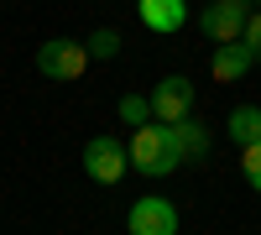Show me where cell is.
Here are the masks:
<instances>
[{"label":"cell","mask_w":261,"mask_h":235,"mask_svg":"<svg viewBox=\"0 0 261 235\" xmlns=\"http://www.w3.org/2000/svg\"><path fill=\"white\" fill-rule=\"evenodd\" d=\"M130 167L146 173V178H167V173L183 167V152H178V141H172V125L167 120L136 125V136H130Z\"/></svg>","instance_id":"1"},{"label":"cell","mask_w":261,"mask_h":235,"mask_svg":"<svg viewBox=\"0 0 261 235\" xmlns=\"http://www.w3.org/2000/svg\"><path fill=\"white\" fill-rule=\"evenodd\" d=\"M37 73L42 79H58V84H73L89 73V47L84 42H68V37H53L37 47Z\"/></svg>","instance_id":"2"},{"label":"cell","mask_w":261,"mask_h":235,"mask_svg":"<svg viewBox=\"0 0 261 235\" xmlns=\"http://www.w3.org/2000/svg\"><path fill=\"white\" fill-rule=\"evenodd\" d=\"M125 167H130V146H120L115 136H94V141H84V173H89L94 183H120L125 178Z\"/></svg>","instance_id":"3"},{"label":"cell","mask_w":261,"mask_h":235,"mask_svg":"<svg viewBox=\"0 0 261 235\" xmlns=\"http://www.w3.org/2000/svg\"><path fill=\"white\" fill-rule=\"evenodd\" d=\"M125 225H130V235H178V225H183V220H178V204H172V199L146 194V199L130 204Z\"/></svg>","instance_id":"4"},{"label":"cell","mask_w":261,"mask_h":235,"mask_svg":"<svg viewBox=\"0 0 261 235\" xmlns=\"http://www.w3.org/2000/svg\"><path fill=\"white\" fill-rule=\"evenodd\" d=\"M151 115H157V120L193 115V84H188V73H167L157 89H151Z\"/></svg>","instance_id":"5"},{"label":"cell","mask_w":261,"mask_h":235,"mask_svg":"<svg viewBox=\"0 0 261 235\" xmlns=\"http://www.w3.org/2000/svg\"><path fill=\"white\" fill-rule=\"evenodd\" d=\"M256 63H261V58L251 53V42L235 37V42H214V63H209V73L220 79V84H235V79H246Z\"/></svg>","instance_id":"6"},{"label":"cell","mask_w":261,"mask_h":235,"mask_svg":"<svg viewBox=\"0 0 261 235\" xmlns=\"http://www.w3.org/2000/svg\"><path fill=\"white\" fill-rule=\"evenodd\" d=\"M246 16H251V11H241V6L209 0L204 16H199V27H204V37H209V42H235V37H246Z\"/></svg>","instance_id":"7"},{"label":"cell","mask_w":261,"mask_h":235,"mask_svg":"<svg viewBox=\"0 0 261 235\" xmlns=\"http://www.w3.org/2000/svg\"><path fill=\"white\" fill-rule=\"evenodd\" d=\"M136 16L146 32H183L188 27V0H136Z\"/></svg>","instance_id":"8"},{"label":"cell","mask_w":261,"mask_h":235,"mask_svg":"<svg viewBox=\"0 0 261 235\" xmlns=\"http://www.w3.org/2000/svg\"><path fill=\"white\" fill-rule=\"evenodd\" d=\"M172 125V141H178V152H183V162H204L209 157V131L193 115H183V120H167Z\"/></svg>","instance_id":"9"},{"label":"cell","mask_w":261,"mask_h":235,"mask_svg":"<svg viewBox=\"0 0 261 235\" xmlns=\"http://www.w3.org/2000/svg\"><path fill=\"white\" fill-rule=\"evenodd\" d=\"M230 141L235 146L261 141V105H235V110H230Z\"/></svg>","instance_id":"10"},{"label":"cell","mask_w":261,"mask_h":235,"mask_svg":"<svg viewBox=\"0 0 261 235\" xmlns=\"http://www.w3.org/2000/svg\"><path fill=\"white\" fill-rule=\"evenodd\" d=\"M115 115L136 131V125H146V115H151V99H141V94H120V105H115Z\"/></svg>","instance_id":"11"},{"label":"cell","mask_w":261,"mask_h":235,"mask_svg":"<svg viewBox=\"0 0 261 235\" xmlns=\"http://www.w3.org/2000/svg\"><path fill=\"white\" fill-rule=\"evenodd\" d=\"M84 47H89V58H115V53H120V32H115V27H99V32H89Z\"/></svg>","instance_id":"12"},{"label":"cell","mask_w":261,"mask_h":235,"mask_svg":"<svg viewBox=\"0 0 261 235\" xmlns=\"http://www.w3.org/2000/svg\"><path fill=\"white\" fill-rule=\"evenodd\" d=\"M241 167H246V183L261 194V141H251V146H241Z\"/></svg>","instance_id":"13"},{"label":"cell","mask_w":261,"mask_h":235,"mask_svg":"<svg viewBox=\"0 0 261 235\" xmlns=\"http://www.w3.org/2000/svg\"><path fill=\"white\" fill-rule=\"evenodd\" d=\"M246 42H251V53L261 58V6H256V11L246 16Z\"/></svg>","instance_id":"14"},{"label":"cell","mask_w":261,"mask_h":235,"mask_svg":"<svg viewBox=\"0 0 261 235\" xmlns=\"http://www.w3.org/2000/svg\"><path fill=\"white\" fill-rule=\"evenodd\" d=\"M225 6H241V11H256V0H225Z\"/></svg>","instance_id":"15"}]
</instances>
